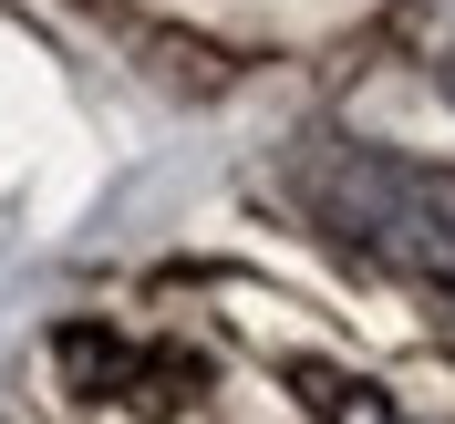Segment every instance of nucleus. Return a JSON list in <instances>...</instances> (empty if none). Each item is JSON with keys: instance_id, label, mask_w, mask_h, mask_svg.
<instances>
[{"instance_id": "obj_1", "label": "nucleus", "mask_w": 455, "mask_h": 424, "mask_svg": "<svg viewBox=\"0 0 455 424\" xmlns=\"http://www.w3.org/2000/svg\"><path fill=\"white\" fill-rule=\"evenodd\" d=\"M300 197L331 238H352L363 259L403 269L455 300V176L394 145H311L300 156Z\"/></svg>"}, {"instance_id": "obj_2", "label": "nucleus", "mask_w": 455, "mask_h": 424, "mask_svg": "<svg viewBox=\"0 0 455 424\" xmlns=\"http://www.w3.org/2000/svg\"><path fill=\"white\" fill-rule=\"evenodd\" d=\"M300 394H311V414H321V424H394L372 383H341V372H321V363H300Z\"/></svg>"}]
</instances>
